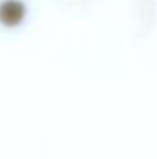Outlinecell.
Wrapping results in <instances>:
<instances>
[{
  "mask_svg": "<svg viewBox=\"0 0 157 159\" xmlns=\"http://www.w3.org/2000/svg\"><path fill=\"white\" fill-rule=\"evenodd\" d=\"M24 17V2L22 0H2L0 2V22L13 24L22 20Z\"/></svg>",
  "mask_w": 157,
  "mask_h": 159,
  "instance_id": "1",
  "label": "cell"
},
{
  "mask_svg": "<svg viewBox=\"0 0 157 159\" xmlns=\"http://www.w3.org/2000/svg\"><path fill=\"white\" fill-rule=\"evenodd\" d=\"M0 2H2V0H0Z\"/></svg>",
  "mask_w": 157,
  "mask_h": 159,
  "instance_id": "2",
  "label": "cell"
}]
</instances>
